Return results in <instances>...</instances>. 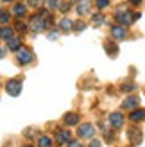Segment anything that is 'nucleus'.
<instances>
[{"label": "nucleus", "mask_w": 145, "mask_h": 147, "mask_svg": "<svg viewBox=\"0 0 145 147\" xmlns=\"http://www.w3.org/2000/svg\"><path fill=\"white\" fill-rule=\"evenodd\" d=\"M4 54H5V49H0V57H2Z\"/></svg>", "instance_id": "31"}, {"label": "nucleus", "mask_w": 145, "mask_h": 147, "mask_svg": "<svg viewBox=\"0 0 145 147\" xmlns=\"http://www.w3.org/2000/svg\"><path fill=\"white\" fill-rule=\"evenodd\" d=\"M68 147H83V145H81V142H79V140H70L68 142Z\"/></svg>", "instance_id": "25"}, {"label": "nucleus", "mask_w": 145, "mask_h": 147, "mask_svg": "<svg viewBox=\"0 0 145 147\" xmlns=\"http://www.w3.org/2000/svg\"><path fill=\"white\" fill-rule=\"evenodd\" d=\"M38 147H52V140H50L48 136H40Z\"/></svg>", "instance_id": "17"}, {"label": "nucleus", "mask_w": 145, "mask_h": 147, "mask_svg": "<svg viewBox=\"0 0 145 147\" xmlns=\"http://www.w3.org/2000/svg\"><path fill=\"white\" fill-rule=\"evenodd\" d=\"M59 9H61V11H68V9H70V2H63V4L59 5Z\"/></svg>", "instance_id": "26"}, {"label": "nucleus", "mask_w": 145, "mask_h": 147, "mask_svg": "<svg viewBox=\"0 0 145 147\" xmlns=\"http://www.w3.org/2000/svg\"><path fill=\"white\" fill-rule=\"evenodd\" d=\"M93 133H95V127L91 126V124H81L77 129V135L79 138H91Z\"/></svg>", "instance_id": "4"}, {"label": "nucleus", "mask_w": 145, "mask_h": 147, "mask_svg": "<svg viewBox=\"0 0 145 147\" xmlns=\"http://www.w3.org/2000/svg\"><path fill=\"white\" fill-rule=\"evenodd\" d=\"M134 90V84L133 83H126V84H122V92H131Z\"/></svg>", "instance_id": "22"}, {"label": "nucleus", "mask_w": 145, "mask_h": 147, "mask_svg": "<svg viewBox=\"0 0 145 147\" xmlns=\"http://www.w3.org/2000/svg\"><path fill=\"white\" fill-rule=\"evenodd\" d=\"M90 147H100V142H99V140H91Z\"/></svg>", "instance_id": "29"}, {"label": "nucleus", "mask_w": 145, "mask_h": 147, "mask_svg": "<svg viewBox=\"0 0 145 147\" xmlns=\"http://www.w3.org/2000/svg\"><path fill=\"white\" fill-rule=\"evenodd\" d=\"M16 59H18L20 65H29V63L34 59V56H32V52L27 47H20L16 50Z\"/></svg>", "instance_id": "2"}, {"label": "nucleus", "mask_w": 145, "mask_h": 147, "mask_svg": "<svg viewBox=\"0 0 145 147\" xmlns=\"http://www.w3.org/2000/svg\"><path fill=\"white\" fill-rule=\"evenodd\" d=\"M59 27H61V31H63V32H70L72 29H74V22H72L70 18H63V20H61V24H59Z\"/></svg>", "instance_id": "10"}, {"label": "nucleus", "mask_w": 145, "mask_h": 147, "mask_svg": "<svg viewBox=\"0 0 145 147\" xmlns=\"http://www.w3.org/2000/svg\"><path fill=\"white\" fill-rule=\"evenodd\" d=\"M111 36H113L115 40H124L126 36H127L126 27H122V25H113V27H111Z\"/></svg>", "instance_id": "5"}, {"label": "nucleus", "mask_w": 145, "mask_h": 147, "mask_svg": "<svg viewBox=\"0 0 145 147\" xmlns=\"http://www.w3.org/2000/svg\"><path fill=\"white\" fill-rule=\"evenodd\" d=\"M90 2L88 0H81V2H79V5H77V13L81 14V16H84V14H88V11H90Z\"/></svg>", "instance_id": "8"}, {"label": "nucleus", "mask_w": 145, "mask_h": 147, "mask_svg": "<svg viewBox=\"0 0 145 147\" xmlns=\"http://www.w3.org/2000/svg\"><path fill=\"white\" fill-rule=\"evenodd\" d=\"M5 90L9 95H13V97H16V95H20L21 92V83L16 79H11V81H7V84H5Z\"/></svg>", "instance_id": "3"}, {"label": "nucleus", "mask_w": 145, "mask_h": 147, "mask_svg": "<svg viewBox=\"0 0 145 147\" xmlns=\"http://www.w3.org/2000/svg\"><path fill=\"white\" fill-rule=\"evenodd\" d=\"M74 29H75V31H84L86 24H84V22H77V24H74Z\"/></svg>", "instance_id": "23"}, {"label": "nucleus", "mask_w": 145, "mask_h": 147, "mask_svg": "<svg viewBox=\"0 0 145 147\" xmlns=\"http://www.w3.org/2000/svg\"><path fill=\"white\" fill-rule=\"evenodd\" d=\"M138 104H140V97H138V95H133V97H129V99L124 100V108L126 109H133Z\"/></svg>", "instance_id": "7"}, {"label": "nucleus", "mask_w": 145, "mask_h": 147, "mask_svg": "<svg viewBox=\"0 0 145 147\" xmlns=\"http://www.w3.org/2000/svg\"><path fill=\"white\" fill-rule=\"evenodd\" d=\"M16 29H18V31H25V25L21 24V22H18V24H16Z\"/></svg>", "instance_id": "28"}, {"label": "nucleus", "mask_w": 145, "mask_h": 147, "mask_svg": "<svg viewBox=\"0 0 145 147\" xmlns=\"http://www.w3.org/2000/svg\"><path fill=\"white\" fill-rule=\"evenodd\" d=\"M13 29L11 27H4V29H0V38H4V40H9L13 38Z\"/></svg>", "instance_id": "16"}, {"label": "nucleus", "mask_w": 145, "mask_h": 147, "mask_svg": "<svg viewBox=\"0 0 145 147\" xmlns=\"http://www.w3.org/2000/svg\"><path fill=\"white\" fill-rule=\"evenodd\" d=\"M4 2H11V0H4Z\"/></svg>", "instance_id": "32"}, {"label": "nucleus", "mask_w": 145, "mask_h": 147, "mask_svg": "<svg viewBox=\"0 0 145 147\" xmlns=\"http://www.w3.org/2000/svg\"><path fill=\"white\" fill-rule=\"evenodd\" d=\"M131 4H140V2H143V0H129Z\"/></svg>", "instance_id": "30"}, {"label": "nucleus", "mask_w": 145, "mask_h": 147, "mask_svg": "<svg viewBox=\"0 0 145 147\" xmlns=\"http://www.w3.org/2000/svg\"><path fill=\"white\" fill-rule=\"evenodd\" d=\"M140 18V13H131V11H127L124 9V7H120L118 13H117V22L122 25V27H126V25H131L134 20H138Z\"/></svg>", "instance_id": "1"}, {"label": "nucleus", "mask_w": 145, "mask_h": 147, "mask_svg": "<svg viewBox=\"0 0 145 147\" xmlns=\"http://www.w3.org/2000/svg\"><path fill=\"white\" fill-rule=\"evenodd\" d=\"M129 138H131V142H133V144H138V142H142V131L131 129V131H129Z\"/></svg>", "instance_id": "14"}, {"label": "nucleus", "mask_w": 145, "mask_h": 147, "mask_svg": "<svg viewBox=\"0 0 145 147\" xmlns=\"http://www.w3.org/2000/svg\"><path fill=\"white\" fill-rule=\"evenodd\" d=\"M41 2H43V0H29V4H31L32 7H38V5H41Z\"/></svg>", "instance_id": "27"}, {"label": "nucleus", "mask_w": 145, "mask_h": 147, "mask_svg": "<svg viewBox=\"0 0 145 147\" xmlns=\"http://www.w3.org/2000/svg\"><path fill=\"white\" fill-rule=\"evenodd\" d=\"M64 122H66L68 126H75V124L79 122V115L77 113H66L64 115Z\"/></svg>", "instance_id": "13"}, {"label": "nucleus", "mask_w": 145, "mask_h": 147, "mask_svg": "<svg viewBox=\"0 0 145 147\" xmlns=\"http://www.w3.org/2000/svg\"><path fill=\"white\" fill-rule=\"evenodd\" d=\"M106 52L109 54L111 57H115V56L118 54V47L115 45V43H106Z\"/></svg>", "instance_id": "15"}, {"label": "nucleus", "mask_w": 145, "mask_h": 147, "mask_svg": "<svg viewBox=\"0 0 145 147\" xmlns=\"http://www.w3.org/2000/svg\"><path fill=\"white\" fill-rule=\"evenodd\" d=\"M56 140L59 144H66V142H70V133H68V131H57Z\"/></svg>", "instance_id": "11"}, {"label": "nucleus", "mask_w": 145, "mask_h": 147, "mask_svg": "<svg viewBox=\"0 0 145 147\" xmlns=\"http://www.w3.org/2000/svg\"><path fill=\"white\" fill-rule=\"evenodd\" d=\"M7 22H9V13L0 9V24H7Z\"/></svg>", "instance_id": "20"}, {"label": "nucleus", "mask_w": 145, "mask_h": 147, "mask_svg": "<svg viewBox=\"0 0 145 147\" xmlns=\"http://www.w3.org/2000/svg\"><path fill=\"white\" fill-rule=\"evenodd\" d=\"M59 7V0H47V9L52 11V9H57Z\"/></svg>", "instance_id": "19"}, {"label": "nucleus", "mask_w": 145, "mask_h": 147, "mask_svg": "<svg viewBox=\"0 0 145 147\" xmlns=\"http://www.w3.org/2000/svg\"><path fill=\"white\" fill-rule=\"evenodd\" d=\"M21 47V41H20V38H9L7 40V49H11V50H18Z\"/></svg>", "instance_id": "12"}, {"label": "nucleus", "mask_w": 145, "mask_h": 147, "mask_svg": "<svg viewBox=\"0 0 145 147\" xmlns=\"http://www.w3.org/2000/svg\"><path fill=\"white\" fill-rule=\"evenodd\" d=\"M13 13L16 14V16H23L25 14V5H21V4H16L13 7Z\"/></svg>", "instance_id": "18"}, {"label": "nucleus", "mask_w": 145, "mask_h": 147, "mask_svg": "<svg viewBox=\"0 0 145 147\" xmlns=\"http://www.w3.org/2000/svg\"><path fill=\"white\" fill-rule=\"evenodd\" d=\"M107 4H109V0H97V7H99V9L107 7Z\"/></svg>", "instance_id": "24"}, {"label": "nucleus", "mask_w": 145, "mask_h": 147, "mask_svg": "<svg viewBox=\"0 0 145 147\" xmlns=\"http://www.w3.org/2000/svg\"><path fill=\"white\" fill-rule=\"evenodd\" d=\"M25 147H32V145H25Z\"/></svg>", "instance_id": "33"}, {"label": "nucleus", "mask_w": 145, "mask_h": 147, "mask_svg": "<svg viewBox=\"0 0 145 147\" xmlns=\"http://www.w3.org/2000/svg\"><path fill=\"white\" fill-rule=\"evenodd\" d=\"M129 119H131L133 122H142V120H145V109H134Z\"/></svg>", "instance_id": "9"}, {"label": "nucleus", "mask_w": 145, "mask_h": 147, "mask_svg": "<svg viewBox=\"0 0 145 147\" xmlns=\"http://www.w3.org/2000/svg\"><path fill=\"white\" fill-rule=\"evenodd\" d=\"M109 124H111V126L113 127H122V126H124V115H122V113H111L109 115Z\"/></svg>", "instance_id": "6"}, {"label": "nucleus", "mask_w": 145, "mask_h": 147, "mask_svg": "<svg viewBox=\"0 0 145 147\" xmlns=\"http://www.w3.org/2000/svg\"><path fill=\"white\" fill-rule=\"evenodd\" d=\"M93 24H95V25H102L104 24V16H102V14H93Z\"/></svg>", "instance_id": "21"}]
</instances>
